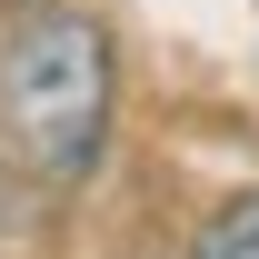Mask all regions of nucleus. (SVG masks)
I'll list each match as a JSON object with an SVG mask.
<instances>
[{
    "label": "nucleus",
    "mask_w": 259,
    "mask_h": 259,
    "mask_svg": "<svg viewBox=\"0 0 259 259\" xmlns=\"http://www.w3.org/2000/svg\"><path fill=\"white\" fill-rule=\"evenodd\" d=\"M110 90H120V60H110V30L90 10H30L0 50V150H10V169L40 190L90 180L100 150H110Z\"/></svg>",
    "instance_id": "f257e3e1"
},
{
    "label": "nucleus",
    "mask_w": 259,
    "mask_h": 259,
    "mask_svg": "<svg viewBox=\"0 0 259 259\" xmlns=\"http://www.w3.org/2000/svg\"><path fill=\"white\" fill-rule=\"evenodd\" d=\"M190 259H259V190L229 199V209H209V229L190 239Z\"/></svg>",
    "instance_id": "f03ea898"
},
{
    "label": "nucleus",
    "mask_w": 259,
    "mask_h": 259,
    "mask_svg": "<svg viewBox=\"0 0 259 259\" xmlns=\"http://www.w3.org/2000/svg\"><path fill=\"white\" fill-rule=\"evenodd\" d=\"M10 220H20V190H10V169H0V229H10Z\"/></svg>",
    "instance_id": "7ed1b4c3"
},
{
    "label": "nucleus",
    "mask_w": 259,
    "mask_h": 259,
    "mask_svg": "<svg viewBox=\"0 0 259 259\" xmlns=\"http://www.w3.org/2000/svg\"><path fill=\"white\" fill-rule=\"evenodd\" d=\"M0 10H10V20H30V10H60V0H0Z\"/></svg>",
    "instance_id": "20e7f679"
}]
</instances>
